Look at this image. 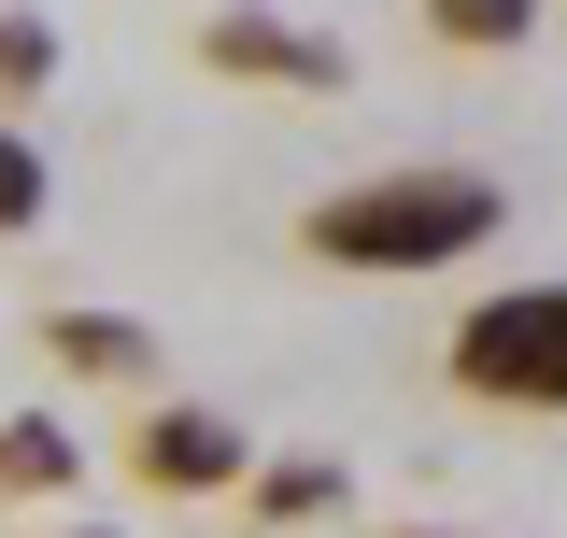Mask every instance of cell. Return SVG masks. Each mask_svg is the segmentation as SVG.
Returning a JSON list of instances; mask_svg holds the SVG:
<instances>
[{
    "mask_svg": "<svg viewBox=\"0 0 567 538\" xmlns=\"http://www.w3.org/2000/svg\"><path fill=\"white\" fill-rule=\"evenodd\" d=\"M29 213H43V156H29V142H0V227H29Z\"/></svg>",
    "mask_w": 567,
    "mask_h": 538,
    "instance_id": "cell-6",
    "label": "cell"
},
{
    "mask_svg": "<svg viewBox=\"0 0 567 538\" xmlns=\"http://www.w3.org/2000/svg\"><path fill=\"white\" fill-rule=\"evenodd\" d=\"M454 383L468 397H511V411H567V283H525L454 327Z\"/></svg>",
    "mask_w": 567,
    "mask_h": 538,
    "instance_id": "cell-2",
    "label": "cell"
},
{
    "mask_svg": "<svg viewBox=\"0 0 567 538\" xmlns=\"http://www.w3.org/2000/svg\"><path fill=\"white\" fill-rule=\"evenodd\" d=\"M496 227V185L483 170H383V185H341L312 213V256H354V269H440Z\"/></svg>",
    "mask_w": 567,
    "mask_h": 538,
    "instance_id": "cell-1",
    "label": "cell"
},
{
    "mask_svg": "<svg viewBox=\"0 0 567 538\" xmlns=\"http://www.w3.org/2000/svg\"><path fill=\"white\" fill-rule=\"evenodd\" d=\"M440 14V43H525L539 29V0H425Z\"/></svg>",
    "mask_w": 567,
    "mask_h": 538,
    "instance_id": "cell-5",
    "label": "cell"
},
{
    "mask_svg": "<svg viewBox=\"0 0 567 538\" xmlns=\"http://www.w3.org/2000/svg\"><path fill=\"white\" fill-rule=\"evenodd\" d=\"M213 58H241V71H298V85H341V58H327V43H298V29H270V14H227V29H213Z\"/></svg>",
    "mask_w": 567,
    "mask_h": 538,
    "instance_id": "cell-3",
    "label": "cell"
},
{
    "mask_svg": "<svg viewBox=\"0 0 567 538\" xmlns=\"http://www.w3.org/2000/svg\"><path fill=\"white\" fill-rule=\"evenodd\" d=\"M142 468L156 482H227V425H213V411H171V425L142 439Z\"/></svg>",
    "mask_w": 567,
    "mask_h": 538,
    "instance_id": "cell-4",
    "label": "cell"
}]
</instances>
